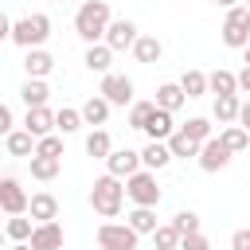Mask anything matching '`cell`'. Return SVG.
I'll list each match as a JSON object with an SVG mask.
<instances>
[{
    "label": "cell",
    "mask_w": 250,
    "mask_h": 250,
    "mask_svg": "<svg viewBox=\"0 0 250 250\" xmlns=\"http://www.w3.org/2000/svg\"><path fill=\"white\" fill-rule=\"evenodd\" d=\"M0 180H4V176H0Z\"/></svg>",
    "instance_id": "obj_51"
},
{
    "label": "cell",
    "mask_w": 250,
    "mask_h": 250,
    "mask_svg": "<svg viewBox=\"0 0 250 250\" xmlns=\"http://www.w3.org/2000/svg\"><path fill=\"white\" fill-rule=\"evenodd\" d=\"M160 109H168V113H176L184 102H188V94L180 90V82H164V86H156V98H152Z\"/></svg>",
    "instance_id": "obj_24"
},
{
    "label": "cell",
    "mask_w": 250,
    "mask_h": 250,
    "mask_svg": "<svg viewBox=\"0 0 250 250\" xmlns=\"http://www.w3.org/2000/svg\"><path fill=\"white\" fill-rule=\"evenodd\" d=\"M160 55H164V43L156 39V35H137V43H133V59L137 62H160Z\"/></svg>",
    "instance_id": "obj_20"
},
{
    "label": "cell",
    "mask_w": 250,
    "mask_h": 250,
    "mask_svg": "<svg viewBox=\"0 0 250 250\" xmlns=\"http://www.w3.org/2000/svg\"><path fill=\"white\" fill-rule=\"evenodd\" d=\"M12 129H16V113H12V109L0 102V137H8Z\"/></svg>",
    "instance_id": "obj_40"
},
{
    "label": "cell",
    "mask_w": 250,
    "mask_h": 250,
    "mask_svg": "<svg viewBox=\"0 0 250 250\" xmlns=\"http://www.w3.org/2000/svg\"><path fill=\"white\" fill-rule=\"evenodd\" d=\"M207 90H211L215 98H219V94H238V74L219 66V70H211V74H207Z\"/></svg>",
    "instance_id": "obj_25"
},
{
    "label": "cell",
    "mask_w": 250,
    "mask_h": 250,
    "mask_svg": "<svg viewBox=\"0 0 250 250\" xmlns=\"http://www.w3.org/2000/svg\"><path fill=\"white\" fill-rule=\"evenodd\" d=\"M172 227H176L180 234H195V230H203V227H199V215H195V211H176Z\"/></svg>",
    "instance_id": "obj_38"
},
{
    "label": "cell",
    "mask_w": 250,
    "mask_h": 250,
    "mask_svg": "<svg viewBox=\"0 0 250 250\" xmlns=\"http://www.w3.org/2000/svg\"><path fill=\"white\" fill-rule=\"evenodd\" d=\"M4 238H8V234H4V230H0V246H4Z\"/></svg>",
    "instance_id": "obj_48"
},
{
    "label": "cell",
    "mask_w": 250,
    "mask_h": 250,
    "mask_svg": "<svg viewBox=\"0 0 250 250\" xmlns=\"http://www.w3.org/2000/svg\"><path fill=\"white\" fill-rule=\"evenodd\" d=\"M230 156H234V152L223 145V137H207V141L199 145V156H195V160H199L203 172H219V168L230 164Z\"/></svg>",
    "instance_id": "obj_10"
},
{
    "label": "cell",
    "mask_w": 250,
    "mask_h": 250,
    "mask_svg": "<svg viewBox=\"0 0 250 250\" xmlns=\"http://www.w3.org/2000/svg\"><path fill=\"white\" fill-rule=\"evenodd\" d=\"M152 246H156V250H180V230H176L172 223H160V227L152 230Z\"/></svg>",
    "instance_id": "obj_34"
},
{
    "label": "cell",
    "mask_w": 250,
    "mask_h": 250,
    "mask_svg": "<svg viewBox=\"0 0 250 250\" xmlns=\"http://www.w3.org/2000/svg\"><path fill=\"white\" fill-rule=\"evenodd\" d=\"M152 105H156V102H133V105H129V129H145Z\"/></svg>",
    "instance_id": "obj_37"
},
{
    "label": "cell",
    "mask_w": 250,
    "mask_h": 250,
    "mask_svg": "<svg viewBox=\"0 0 250 250\" xmlns=\"http://www.w3.org/2000/svg\"><path fill=\"white\" fill-rule=\"evenodd\" d=\"M145 164H141V152H133V148H113L109 156H105V172L109 176H117V180H129L133 172H141Z\"/></svg>",
    "instance_id": "obj_11"
},
{
    "label": "cell",
    "mask_w": 250,
    "mask_h": 250,
    "mask_svg": "<svg viewBox=\"0 0 250 250\" xmlns=\"http://www.w3.org/2000/svg\"><path fill=\"white\" fill-rule=\"evenodd\" d=\"M31 250H62V227L51 219V223H35L31 230Z\"/></svg>",
    "instance_id": "obj_14"
},
{
    "label": "cell",
    "mask_w": 250,
    "mask_h": 250,
    "mask_svg": "<svg viewBox=\"0 0 250 250\" xmlns=\"http://www.w3.org/2000/svg\"><path fill=\"white\" fill-rule=\"evenodd\" d=\"M12 23H16V20H12L8 12H0V43H8V39H12Z\"/></svg>",
    "instance_id": "obj_42"
},
{
    "label": "cell",
    "mask_w": 250,
    "mask_h": 250,
    "mask_svg": "<svg viewBox=\"0 0 250 250\" xmlns=\"http://www.w3.org/2000/svg\"><path fill=\"white\" fill-rule=\"evenodd\" d=\"M113 152V141H109V133L105 129H90L86 133V156H94V160H105Z\"/></svg>",
    "instance_id": "obj_28"
},
{
    "label": "cell",
    "mask_w": 250,
    "mask_h": 250,
    "mask_svg": "<svg viewBox=\"0 0 250 250\" xmlns=\"http://www.w3.org/2000/svg\"><path fill=\"white\" fill-rule=\"evenodd\" d=\"M137 35H141V31H137V23H133V20H109V27H105V39H102V43L117 55V51H133Z\"/></svg>",
    "instance_id": "obj_9"
},
{
    "label": "cell",
    "mask_w": 250,
    "mask_h": 250,
    "mask_svg": "<svg viewBox=\"0 0 250 250\" xmlns=\"http://www.w3.org/2000/svg\"><path fill=\"white\" fill-rule=\"evenodd\" d=\"M98 246L102 250H141V234L129 223H102L98 227Z\"/></svg>",
    "instance_id": "obj_6"
},
{
    "label": "cell",
    "mask_w": 250,
    "mask_h": 250,
    "mask_svg": "<svg viewBox=\"0 0 250 250\" xmlns=\"http://www.w3.org/2000/svg\"><path fill=\"white\" fill-rule=\"evenodd\" d=\"M27 203H31V195L23 191V184L16 176H4L0 180V211L4 215H27Z\"/></svg>",
    "instance_id": "obj_8"
},
{
    "label": "cell",
    "mask_w": 250,
    "mask_h": 250,
    "mask_svg": "<svg viewBox=\"0 0 250 250\" xmlns=\"http://www.w3.org/2000/svg\"><path fill=\"white\" fill-rule=\"evenodd\" d=\"M238 94H250V66L238 70Z\"/></svg>",
    "instance_id": "obj_43"
},
{
    "label": "cell",
    "mask_w": 250,
    "mask_h": 250,
    "mask_svg": "<svg viewBox=\"0 0 250 250\" xmlns=\"http://www.w3.org/2000/svg\"><path fill=\"white\" fill-rule=\"evenodd\" d=\"M125 223L137 230V234H152L160 223H156V207H133L129 215H125Z\"/></svg>",
    "instance_id": "obj_26"
},
{
    "label": "cell",
    "mask_w": 250,
    "mask_h": 250,
    "mask_svg": "<svg viewBox=\"0 0 250 250\" xmlns=\"http://www.w3.org/2000/svg\"><path fill=\"white\" fill-rule=\"evenodd\" d=\"M242 62H246V66H250V43H246V47H242Z\"/></svg>",
    "instance_id": "obj_46"
},
{
    "label": "cell",
    "mask_w": 250,
    "mask_h": 250,
    "mask_svg": "<svg viewBox=\"0 0 250 250\" xmlns=\"http://www.w3.org/2000/svg\"><path fill=\"white\" fill-rule=\"evenodd\" d=\"M109 20H113L109 0H82L78 12H74V31H78V39L90 47V43H102V39H105Z\"/></svg>",
    "instance_id": "obj_1"
},
{
    "label": "cell",
    "mask_w": 250,
    "mask_h": 250,
    "mask_svg": "<svg viewBox=\"0 0 250 250\" xmlns=\"http://www.w3.org/2000/svg\"><path fill=\"white\" fill-rule=\"evenodd\" d=\"M219 39H223L227 47H234V51H242V47L250 43V12H246V4L227 8V20H223V27H219Z\"/></svg>",
    "instance_id": "obj_4"
},
{
    "label": "cell",
    "mask_w": 250,
    "mask_h": 250,
    "mask_svg": "<svg viewBox=\"0 0 250 250\" xmlns=\"http://www.w3.org/2000/svg\"><path fill=\"white\" fill-rule=\"evenodd\" d=\"M62 4H74V0H62ZM78 4H82V0H78Z\"/></svg>",
    "instance_id": "obj_50"
},
{
    "label": "cell",
    "mask_w": 250,
    "mask_h": 250,
    "mask_svg": "<svg viewBox=\"0 0 250 250\" xmlns=\"http://www.w3.org/2000/svg\"><path fill=\"white\" fill-rule=\"evenodd\" d=\"M109 109H113V105H109L102 94H90V98L82 102V121H86V125H94V129H102V125L109 121Z\"/></svg>",
    "instance_id": "obj_19"
},
{
    "label": "cell",
    "mask_w": 250,
    "mask_h": 250,
    "mask_svg": "<svg viewBox=\"0 0 250 250\" xmlns=\"http://www.w3.org/2000/svg\"><path fill=\"white\" fill-rule=\"evenodd\" d=\"M47 39H51V16H47V12H27V16H20V20L12 23V43L23 47V51L43 47Z\"/></svg>",
    "instance_id": "obj_3"
},
{
    "label": "cell",
    "mask_w": 250,
    "mask_h": 250,
    "mask_svg": "<svg viewBox=\"0 0 250 250\" xmlns=\"http://www.w3.org/2000/svg\"><path fill=\"white\" fill-rule=\"evenodd\" d=\"M12 250H31V242H16V246H12Z\"/></svg>",
    "instance_id": "obj_47"
},
{
    "label": "cell",
    "mask_w": 250,
    "mask_h": 250,
    "mask_svg": "<svg viewBox=\"0 0 250 250\" xmlns=\"http://www.w3.org/2000/svg\"><path fill=\"white\" fill-rule=\"evenodd\" d=\"M27 215H31L35 223H51V219H59V199H55L51 191H35L31 203H27Z\"/></svg>",
    "instance_id": "obj_17"
},
{
    "label": "cell",
    "mask_w": 250,
    "mask_h": 250,
    "mask_svg": "<svg viewBox=\"0 0 250 250\" xmlns=\"http://www.w3.org/2000/svg\"><path fill=\"white\" fill-rule=\"evenodd\" d=\"M180 250H211V242L203 230H195V234H180Z\"/></svg>",
    "instance_id": "obj_39"
},
{
    "label": "cell",
    "mask_w": 250,
    "mask_h": 250,
    "mask_svg": "<svg viewBox=\"0 0 250 250\" xmlns=\"http://www.w3.org/2000/svg\"><path fill=\"white\" fill-rule=\"evenodd\" d=\"M51 70H55V59H51L47 47H31V51H23V74H27V78H47Z\"/></svg>",
    "instance_id": "obj_15"
},
{
    "label": "cell",
    "mask_w": 250,
    "mask_h": 250,
    "mask_svg": "<svg viewBox=\"0 0 250 250\" xmlns=\"http://www.w3.org/2000/svg\"><path fill=\"white\" fill-rule=\"evenodd\" d=\"M230 250H250V227H242V230L230 234Z\"/></svg>",
    "instance_id": "obj_41"
},
{
    "label": "cell",
    "mask_w": 250,
    "mask_h": 250,
    "mask_svg": "<svg viewBox=\"0 0 250 250\" xmlns=\"http://www.w3.org/2000/svg\"><path fill=\"white\" fill-rule=\"evenodd\" d=\"M90 207L102 215V219H117L121 215V207H125V180H117V176H98L94 180V188H90Z\"/></svg>",
    "instance_id": "obj_2"
},
{
    "label": "cell",
    "mask_w": 250,
    "mask_h": 250,
    "mask_svg": "<svg viewBox=\"0 0 250 250\" xmlns=\"http://www.w3.org/2000/svg\"><path fill=\"white\" fill-rule=\"evenodd\" d=\"M211 4H215V8H234L238 0H211Z\"/></svg>",
    "instance_id": "obj_45"
},
{
    "label": "cell",
    "mask_w": 250,
    "mask_h": 250,
    "mask_svg": "<svg viewBox=\"0 0 250 250\" xmlns=\"http://www.w3.org/2000/svg\"><path fill=\"white\" fill-rule=\"evenodd\" d=\"M180 129H184L191 141H199V145H203L207 137H215V129H211V121H207V117H188V125H180Z\"/></svg>",
    "instance_id": "obj_35"
},
{
    "label": "cell",
    "mask_w": 250,
    "mask_h": 250,
    "mask_svg": "<svg viewBox=\"0 0 250 250\" xmlns=\"http://www.w3.org/2000/svg\"><path fill=\"white\" fill-rule=\"evenodd\" d=\"M4 148H8V156H35V137L20 125V129H12L4 137Z\"/></svg>",
    "instance_id": "obj_22"
},
{
    "label": "cell",
    "mask_w": 250,
    "mask_h": 250,
    "mask_svg": "<svg viewBox=\"0 0 250 250\" xmlns=\"http://www.w3.org/2000/svg\"><path fill=\"white\" fill-rule=\"evenodd\" d=\"M59 168H62L59 156H39V152L31 156V180H43V184H47V180L59 176Z\"/></svg>",
    "instance_id": "obj_31"
},
{
    "label": "cell",
    "mask_w": 250,
    "mask_h": 250,
    "mask_svg": "<svg viewBox=\"0 0 250 250\" xmlns=\"http://www.w3.org/2000/svg\"><path fill=\"white\" fill-rule=\"evenodd\" d=\"M125 199H133V207H156L160 203V188H156V172L141 168L125 180Z\"/></svg>",
    "instance_id": "obj_5"
},
{
    "label": "cell",
    "mask_w": 250,
    "mask_h": 250,
    "mask_svg": "<svg viewBox=\"0 0 250 250\" xmlns=\"http://www.w3.org/2000/svg\"><path fill=\"white\" fill-rule=\"evenodd\" d=\"M98 250H102V246H98Z\"/></svg>",
    "instance_id": "obj_53"
},
{
    "label": "cell",
    "mask_w": 250,
    "mask_h": 250,
    "mask_svg": "<svg viewBox=\"0 0 250 250\" xmlns=\"http://www.w3.org/2000/svg\"><path fill=\"white\" fill-rule=\"evenodd\" d=\"M238 125H242V129H250V98L238 105Z\"/></svg>",
    "instance_id": "obj_44"
},
{
    "label": "cell",
    "mask_w": 250,
    "mask_h": 250,
    "mask_svg": "<svg viewBox=\"0 0 250 250\" xmlns=\"http://www.w3.org/2000/svg\"><path fill=\"white\" fill-rule=\"evenodd\" d=\"M148 141H168L172 133H176V113H168V109H160V105H152V113H148V121H145V129H141Z\"/></svg>",
    "instance_id": "obj_12"
},
{
    "label": "cell",
    "mask_w": 250,
    "mask_h": 250,
    "mask_svg": "<svg viewBox=\"0 0 250 250\" xmlns=\"http://www.w3.org/2000/svg\"><path fill=\"white\" fill-rule=\"evenodd\" d=\"M168 148H172V160L180 156V160H191V156H199V141H191L184 129H176L172 137H168Z\"/></svg>",
    "instance_id": "obj_29"
},
{
    "label": "cell",
    "mask_w": 250,
    "mask_h": 250,
    "mask_svg": "<svg viewBox=\"0 0 250 250\" xmlns=\"http://www.w3.org/2000/svg\"><path fill=\"white\" fill-rule=\"evenodd\" d=\"M20 98H23V105H27V109H31V105H47V98H51L47 78H27V82L20 86Z\"/></svg>",
    "instance_id": "obj_23"
},
{
    "label": "cell",
    "mask_w": 250,
    "mask_h": 250,
    "mask_svg": "<svg viewBox=\"0 0 250 250\" xmlns=\"http://www.w3.org/2000/svg\"><path fill=\"white\" fill-rule=\"evenodd\" d=\"M82 62H86L90 74H109V66H113V51H109L105 43H90L86 55H82Z\"/></svg>",
    "instance_id": "obj_18"
},
{
    "label": "cell",
    "mask_w": 250,
    "mask_h": 250,
    "mask_svg": "<svg viewBox=\"0 0 250 250\" xmlns=\"http://www.w3.org/2000/svg\"><path fill=\"white\" fill-rule=\"evenodd\" d=\"M86 121H82V109H74V105H62V109H55V133H78Z\"/></svg>",
    "instance_id": "obj_27"
},
{
    "label": "cell",
    "mask_w": 250,
    "mask_h": 250,
    "mask_svg": "<svg viewBox=\"0 0 250 250\" xmlns=\"http://www.w3.org/2000/svg\"><path fill=\"white\" fill-rule=\"evenodd\" d=\"M31 230H35V223H31L27 215H12V219L4 223V234H8L12 242H27V238H31Z\"/></svg>",
    "instance_id": "obj_33"
},
{
    "label": "cell",
    "mask_w": 250,
    "mask_h": 250,
    "mask_svg": "<svg viewBox=\"0 0 250 250\" xmlns=\"http://www.w3.org/2000/svg\"><path fill=\"white\" fill-rule=\"evenodd\" d=\"M219 137H223V145H227L230 152H246V148H250V129H242L238 121H234V125H223Z\"/></svg>",
    "instance_id": "obj_30"
},
{
    "label": "cell",
    "mask_w": 250,
    "mask_h": 250,
    "mask_svg": "<svg viewBox=\"0 0 250 250\" xmlns=\"http://www.w3.org/2000/svg\"><path fill=\"white\" fill-rule=\"evenodd\" d=\"M35 152H39V156H59V160H62V133L39 137V141H35Z\"/></svg>",
    "instance_id": "obj_36"
},
{
    "label": "cell",
    "mask_w": 250,
    "mask_h": 250,
    "mask_svg": "<svg viewBox=\"0 0 250 250\" xmlns=\"http://www.w3.org/2000/svg\"><path fill=\"white\" fill-rule=\"evenodd\" d=\"M141 164H145L148 172L168 168V164H172V148H168V141H148V145L141 148Z\"/></svg>",
    "instance_id": "obj_16"
},
{
    "label": "cell",
    "mask_w": 250,
    "mask_h": 250,
    "mask_svg": "<svg viewBox=\"0 0 250 250\" xmlns=\"http://www.w3.org/2000/svg\"><path fill=\"white\" fill-rule=\"evenodd\" d=\"M242 4H246V12H250V0H242Z\"/></svg>",
    "instance_id": "obj_49"
},
{
    "label": "cell",
    "mask_w": 250,
    "mask_h": 250,
    "mask_svg": "<svg viewBox=\"0 0 250 250\" xmlns=\"http://www.w3.org/2000/svg\"><path fill=\"white\" fill-rule=\"evenodd\" d=\"M180 90H184L188 98H203V94H207V74H203V70H184V74H180Z\"/></svg>",
    "instance_id": "obj_32"
},
{
    "label": "cell",
    "mask_w": 250,
    "mask_h": 250,
    "mask_svg": "<svg viewBox=\"0 0 250 250\" xmlns=\"http://www.w3.org/2000/svg\"><path fill=\"white\" fill-rule=\"evenodd\" d=\"M238 105H242V98H238V94H219V98H215L211 117H215L219 125H234V121H238Z\"/></svg>",
    "instance_id": "obj_21"
},
{
    "label": "cell",
    "mask_w": 250,
    "mask_h": 250,
    "mask_svg": "<svg viewBox=\"0 0 250 250\" xmlns=\"http://www.w3.org/2000/svg\"><path fill=\"white\" fill-rule=\"evenodd\" d=\"M23 129L39 141V137H47V133H55V109H47V105H31L27 113H23Z\"/></svg>",
    "instance_id": "obj_13"
},
{
    "label": "cell",
    "mask_w": 250,
    "mask_h": 250,
    "mask_svg": "<svg viewBox=\"0 0 250 250\" xmlns=\"http://www.w3.org/2000/svg\"><path fill=\"white\" fill-rule=\"evenodd\" d=\"M98 94L109 102V105H133V78L129 74H102V86H98Z\"/></svg>",
    "instance_id": "obj_7"
},
{
    "label": "cell",
    "mask_w": 250,
    "mask_h": 250,
    "mask_svg": "<svg viewBox=\"0 0 250 250\" xmlns=\"http://www.w3.org/2000/svg\"><path fill=\"white\" fill-rule=\"evenodd\" d=\"M152 250H156V246H152Z\"/></svg>",
    "instance_id": "obj_52"
}]
</instances>
